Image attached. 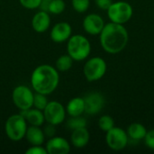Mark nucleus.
Masks as SVG:
<instances>
[{
    "label": "nucleus",
    "mask_w": 154,
    "mask_h": 154,
    "mask_svg": "<svg viewBox=\"0 0 154 154\" xmlns=\"http://www.w3.org/2000/svg\"><path fill=\"white\" fill-rule=\"evenodd\" d=\"M104 19L97 14H89L83 19L84 31L90 35H99L105 26Z\"/></svg>",
    "instance_id": "nucleus-12"
},
{
    "label": "nucleus",
    "mask_w": 154,
    "mask_h": 154,
    "mask_svg": "<svg viewBox=\"0 0 154 154\" xmlns=\"http://www.w3.org/2000/svg\"><path fill=\"white\" fill-rule=\"evenodd\" d=\"M143 140H144L145 145L149 149L153 150L154 151V130L148 131Z\"/></svg>",
    "instance_id": "nucleus-28"
},
{
    "label": "nucleus",
    "mask_w": 154,
    "mask_h": 154,
    "mask_svg": "<svg viewBox=\"0 0 154 154\" xmlns=\"http://www.w3.org/2000/svg\"><path fill=\"white\" fill-rule=\"evenodd\" d=\"M51 0H42L41 5H40V10H43V11H47L48 12V5L50 4Z\"/></svg>",
    "instance_id": "nucleus-31"
},
{
    "label": "nucleus",
    "mask_w": 154,
    "mask_h": 154,
    "mask_svg": "<svg viewBox=\"0 0 154 154\" xmlns=\"http://www.w3.org/2000/svg\"><path fill=\"white\" fill-rule=\"evenodd\" d=\"M48 154H68L70 152V143L62 136H52L49 138L45 145Z\"/></svg>",
    "instance_id": "nucleus-13"
},
{
    "label": "nucleus",
    "mask_w": 154,
    "mask_h": 154,
    "mask_svg": "<svg viewBox=\"0 0 154 154\" xmlns=\"http://www.w3.org/2000/svg\"><path fill=\"white\" fill-rule=\"evenodd\" d=\"M49 100L47 98V96L42 93H34V97H33V105L32 107L37 108L39 110L43 111L44 108L46 107L47 104H48Z\"/></svg>",
    "instance_id": "nucleus-23"
},
{
    "label": "nucleus",
    "mask_w": 154,
    "mask_h": 154,
    "mask_svg": "<svg viewBox=\"0 0 154 154\" xmlns=\"http://www.w3.org/2000/svg\"><path fill=\"white\" fill-rule=\"evenodd\" d=\"M87 120L82 116H70V118L67 122V126L70 130H75L81 127H87Z\"/></svg>",
    "instance_id": "nucleus-22"
},
{
    "label": "nucleus",
    "mask_w": 154,
    "mask_h": 154,
    "mask_svg": "<svg viewBox=\"0 0 154 154\" xmlns=\"http://www.w3.org/2000/svg\"><path fill=\"white\" fill-rule=\"evenodd\" d=\"M102 49L109 54H117L127 46L129 34L124 24L108 23H106L99 34Z\"/></svg>",
    "instance_id": "nucleus-1"
},
{
    "label": "nucleus",
    "mask_w": 154,
    "mask_h": 154,
    "mask_svg": "<svg viewBox=\"0 0 154 154\" xmlns=\"http://www.w3.org/2000/svg\"><path fill=\"white\" fill-rule=\"evenodd\" d=\"M19 3L23 7L26 9L33 10L40 7L42 0H19Z\"/></svg>",
    "instance_id": "nucleus-26"
},
{
    "label": "nucleus",
    "mask_w": 154,
    "mask_h": 154,
    "mask_svg": "<svg viewBox=\"0 0 154 154\" xmlns=\"http://www.w3.org/2000/svg\"><path fill=\"white\" fill-rule=\"evenodd\" d=\"M147 132L148 131L143 125H142L140 123H133L129 125L126 133L128 134V137L131 140L140 141V140L144 139Z\"/></svg>",
    "instance_id": "nucleus-19"
},
{
    "label": "nucleus",
    "mask_w": 154,
    "mask_h": 154,
    "mask_svg": "<svg viewBox=\"0 0 154 154\" xmlns=\"http://www.w3.org/2000/svg\"><path fill=\"white\" fill-rule=\"evenodd\" d=\"M106 12L110 22L120 24L126 23L134 14L133 6L126 1L113 2Z\"/></svg>",
    "instance_id": "nucleus-5"
},
{
    "label": "nucleus",
    "mask_w": 154,
    "mask_h": 154,
    "mask_svg": "<svg viewBox=\"0 0 154 154\" xmlns=\"http://www.w3.org/2000/svg\"><path fill=\"white\" fill-rule=\"evenodd\" d=\"M51 19L50 13L47 11H38L32 19V27L34 32L38 33L45 32L51 26Z\"/></svg>",
    "instance_id": "nucleus-14"
},
{
    "label": "nucleus",
    "mask_w": 154,
    "mask_h": 154,
    "mask_svg": "<svg viewBox=\"0 0 154 154\" xmlns=\"http://www.w3.org/2000/svg\"><path fill=\"white\" fill-rule=\"evenodd\" d=\"M107 65L106 60L101 57H92L88 59L83 67V74L89 82L101 79L106 72Z\"/></svg>",
    "instance_id": "nucleus-6"
},
{
    "label": "nucleus",
    "mask_w": 154,
    "mask_h": 154,
    "mask_svg": "<svg viewBox=\"0 0 154 154\" xmlns=\"http://www.w3.org/2000/svg\"><path fill=\"white\" fill-rule=\"evenodd\" d=\"M28 123L22 114L10 116L5 124V133L12 142H20L25 136Z\"/></svg>",
    "instance_id": "nucleus-4"
},
{
    "label": "nucleus",
    "mask_w": 154,
    "mask_h": 154,
    "mask_svg": "<svg viewBox=\"0 0 154 154\" xmlns=\"http://www.w3.org/2000/svg\"><path fill=\"white\" fill-rule=\"evenodd\" d=\"M73 62H74V60L67 53V54L60 56L57 59L55 62V68L59 71H61V72L68 71L72 68Z\"/></svg>",
    "instance_id": "nucleus-20"
},
{
    "label": "nucleus",
    "mask_w": 154,
    "mask_h": 154,
    "mask_svg": "<svg viewBox=\"0 0 154 154\" xmlns=\"http://www.w3.org/2000/svg\"><path fill=\"white\" fill-rule=\"evenodd\" d=\"M112 3H113L112 0H96V5H97V7L106 11L109 8Z\"/></svg>",
    "instance_id": "nucleus-30"
},
{
    "label": "nucleus",
    "mask_w": 154,
    "mask_h": 154,
    "mask_svg": "<svg viewBox=\"0 0 154 154\" xmlns=\"http://www.w3.org/2000/svg\"><path fill=\"white\" fill-rule=\"evenodd\" d=\"M66 112L69 116H79L85 113V101L84 97H76L71 98L67 106Z\"/></svg>",
    "instance_id": "nucleus-18"
},
{
    "label": "nucleus",
    "mask_w": 154,
    "mask_h": 154,
    "mask_svg": "<svg viewBox=\"0 0 154 154\" xmlns=\"http://www.w3.org/2000/svg\"><path fill=\"white\" fill-rule=\"evenodd\" d=\"M24 138L31 145H42L45 142V134L41 126H28Z\"/></svg>",
    "instance_id": "nucleus-16"
},
{
    "label": "nucleus",
    "mask_w": 154,
    "mask_h": 154,
    "mask_svg": "<svg viewBox=\"0 0 154 154\" xmlns=\"http://www.w3.org/2000/svg\"><path fill=\"white\" fill-rule=\"evenodd\" d=\"M106 142L107 146L113 151H122L124 150L129 142V137L127 133L120 128L114 126L112 129L106 132Z\"/></svg>",
    "instance_id": "nucleus-9"
},
{
    "label": "nucleus",
    "mask_w": 154,
    "mask_h": 154,
    "mask_svg": "<svg viewBox=\"0 0 154 154\" xmlns=\"http://www.w3.org/2000/svg\"><path fill=\"white\" fill-rule=\"evenodd\" d=\"M91 52V43L82 34H74L67 41V53L74 61H82L88 59Z\"/></svg>",
    "instance_id": "nucleus-3"
},
{
    "label": "nucleus",
    "mask_w": 154,
    "mask_h": 154,
    "mask_svg": "<svg viewBox=\"0 0 154 154\" xmlns=\"http://www.w3.org/2000/svg\"><path fill=\"white\" fill-rule=\"evenodd\" d=\"M55 127H56V126L53 125L47 124V125H45L44 128L42 129V130H43V133H44V134H45V137L47 136V137L51 138V137L54 136V135H55V132H56Z\"/></svg>",
    "instance_id": "nucleus-29"
},
{
    "label": "nucleus",
    "mask_w": 154,
    "mask_h": 154,
    "mask_svg": "<svg viewBox=\"0 0 154 154\" xmlns=\"http://www.w3.org/2000/svg\"><path fill=\"white\" fill-rule=\"evenodd\" d=\"M26 154H48L46 148L42 145H31L30 148H28L25 151Z\"/></svg>",
    "instance_id": "nucleus-27"
},
{
    "label": "nucleus",
    "mask_w": 154,
    "mask_h": 154,
    "mask_svg": "<svg viewBox=\"0 0 154 154\" xmlns=\"http://www.w3.org/2000/svg\"><path fill=\"white\" fill-rule=\"evenodd\" d=\"M72 35V27L68 22H59L55 23L50 32V37L56 43L67 42Z\"/></svg>",
    "instance_id": "nucleus-11"
},
{
    "label": "nucleus",
    "mask_w": 154,
    "mask_h": 154,
    "mask_svg": "<svg viewBox=\"0 0 154 154\" xmlns=\"http://www.w3.org/2000/svg\"><path fill=\"white\" fill-rule=\"evenodd\" d=\"M21 114L24 116L25 120L27 121L28 125H30L42 127L43 125V124L45 123L43 111L39 110L37 108L32 107L28 110L22 111Z\"/></svg>",
    "instance_id": "nucleus-17"
},
{
    "label": "nucleus",
    "mask_w": 154,
    "mask_h": 154,
    "mask_svg": "<svg viewBox=\"0 0 154 154\" xmlns=\"http://www.w3.org/2000/svg\"><path fill=\"white\" fill-rule=\"evenodd\" d=\"M71 5L73 9L79 14L88 11L90 5V0H71Z\"/></svg>",
    "instance_id": "nucleus-25"
},
{
    "label": "nucleus",
    "mask_w": 154,
    "mask_h": 154,
    "mask_svg": "<svg viewBox=\"0 0 154 154\" xmlns=\"http://www.w3.org/2000/svg\"><path fill=\"white\" fill-rule=\"evenodd\" d=\"M34 93L32 88L25 85H19L13 89L12 100L14 105L21 111H25L32 107Z\"/></svg>",
    "instance_id": "nucleus-7"
},
{
    "label": "nucleus",
    "mask_w": 154,
    "mask_h": 154,
    "mask_svg": "<svg viewBox=\"0 0 154 154\" xmlns=\"http://www.w3.org/2000/svg\"><path fill=\"white\" fill-rule=\"evenodd\" d=\"M60 83L59 70L49 64L36 67L31 75V86L34 92L46 96L53 93Z\"/></svg>",
    "instance_id": "nucleus-2"
},
{
    "label": "nucleus",
    "mask_w": 154,
    "mask_h": 154,
    "mask_svg": "<svg viewBox=\"0 0 154 154\" xmlns=\"http://www.w3.org/2000/svg\"><path fill=\"white\" fill-rule=\"evenodd\" d=\"M98 126L103 132H107L115 126V121L112 116L108 115L102 116L98 119Z\"/></svg>",
    "instance_id": "nucleus-24"
},
{
    "label": "nucleus",
    "mask_w": 154,
    "mask_h": 154,
    "mask_svg": "<svg viewBox=\"0 0 154 154\" xmlns=\"http://www.w3.org/2000/svg\"><path fill=\"white\" fill-rule=\"evenodd\" d=\"M85 113L90 116L98 114L105 106V97L99 92L88 93L85 97Z\"/></svg>",
    "instance_id": "nucleus-10"
},
{
    "label": "nucleus",
    "mask_w": 154,
    "mask_h": 154,
    "mask_svg": "<svg viewBox=\"0 0 154 154\" xmlns=\"http://www.w3.org/2000/svg\"><path fill=\"white\" fill-rule=\"evenodd\" d=\"M65 8L66 4L64 0H51L48 5V12L51 14H60Z\"/></svg>",
    "instance_id": "nucleus-21"
},
{
    "label": "nucleus",
    "mask_w": 154,
    "mask_h": 154,
    "mask_svg": "<svg viewBox=\"0 0 154 154\" xmlns=\"http://www.w3.org/2000/svg\"><path fill=\"white\" fill-rule=\"evenodd\" d=\"M43 115L47 124L57 126L65 121L67 112L65 106L60 102L52 100L48 102L46 107L43 110Z\"/></svg>",
    "instance_id": "nucleus-8"
},
{
    "label": "nucleus",
    "mask_w": 154,
    "mask_h": 154,
    "mask_svg": "<svg viewBox=\"0 0 154 154\" xmlns=\"http://www.w3.org/2000/svg\"><path fill=\"white\" fill-rule=\"evenodd\" d=\"M90 140V134L87 127H81L72 130L70 135V143L77 149H82L86 147Z\"/></svg>",
    "instance_id": "nucleus-15"
}]
</instances>
